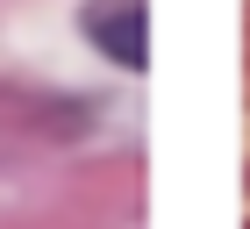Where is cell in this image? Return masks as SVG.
Returning <instances> with one entry per match:
<instances>
[{"instance_id":"1","label":"cell","mask_w":250,"mask_h":229,"mask_svg":"<svg viewBox=\"0 0 250 229\" xmlns=\"http://www.w3.org/2000/svg\"><path fill=\"white\" fill-rule=\"evenodd\" d=\"M86 36H93L100 50L115 57V65H129V72H143V65H150L143 0H93V7H86Z\"/></svg>"}]
</instances>
